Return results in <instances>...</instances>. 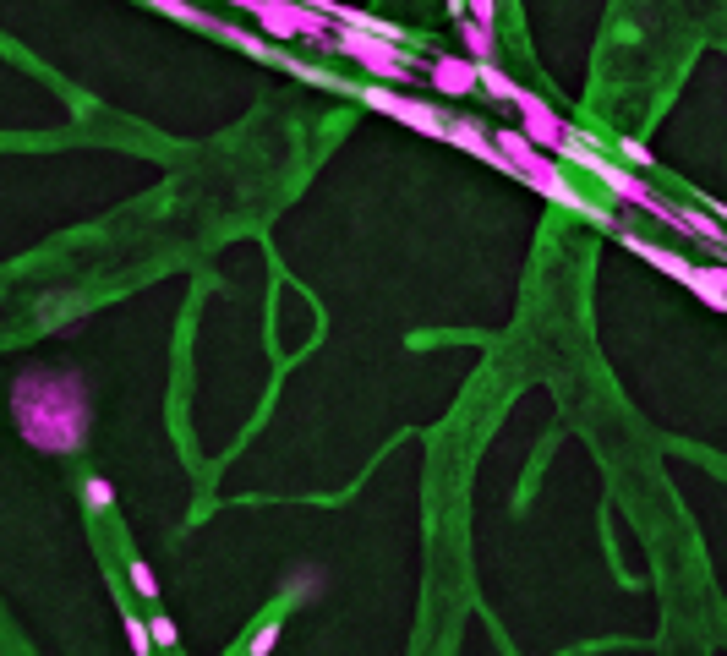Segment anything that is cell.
I'll list each match as a JSON object with an SVG mask.
<instances>
[{"mask_svg":"<svg viewBox=\"0 0 727 656\" xmlns=\"http://www.w3.org/2000/svg\"><path fill=\"white\" fill-rule=\"evenodd\" d=\"M279 646V624H263V629H252V640H246V656H268Z\"/></svg>","mask_w":727,"mask_h":656,"instance_id":"cell-18","label":"cell"},{"mask_svg":"<svg viewBox=\"0 0 727 656\" xmlns=\"http://www.w3.org/2000/svg\"><path fill=\"white\" fill-rule=\"evenodd\" d=\"M361 104H372L378 115H389V121L410 126V132L432 137V143H449V121H443V115L432 110L427 99H410L405 88H383V82H367V88H361Z\"/></svg>","mask_w":727,"mask_h":656,"instance_id":"cell-7","label":"cell"},{"mask_svg":"<svg viewBox=\"0 0 727 656\" xmlns=\"http://www.w3.org/2000/svg\"><path fill=\"white\" fill-rule=\"evenodd\" d=\"M574 164H585V170L596 175V181L607 186V192L618 197V203H629V208H640V214H651V219H662V225H673L678 230V203H667V197H656V186L646 181L640 170H629V164H613V159H602V154H591V143H574Z\"/></svg>","mask_w":727,"mask_h":656,"instance_id":"cell-3","label":"cell"},{"mask_svg":"<svg viewBox=\"0 0 727 656\" xmlns=\"http://www.w3.org/2000/svg\"><path fill=\"white\" fill-rule=\"evenodd\" d=\"M449 143H454V148H465V154H471V159H482V164H492V170H503V175H509V159H503L498 148H492V137H487L482 126L471 121V115H460V121H449Z\"/></svg>","mask_w":727,"mask_h":656,"instance_id":"cell-9","label":"cell"},{"mask_svg":"<svg viewBox=\"0 0 727 656\" xmlns=\"http://www.w3.org/2000/svg\"><path fill=\"white\" fill-rule=\"evenodd\" d=\"M154 11H164V17H175V22H186V28H219L208 11H197L192 0H148Z\"/></svg>","mask_w":727,"mask_h":656,"instance_id":"cell-13","label":"cell"},{"mask_svg":"<svg viewBox=\"0 0 727 656\" xmlns=\"http://www.w3.org/2000/svg\"><path fill=\"white\" fill-rule=\"evenodd\" d=\"M618 154H624L629 170H651V154H646V143H640V137H624V143H618Z\"/></svg>","mask_w":727,"mask_h":656,"instance_id":"cell-19","label":"cell"},{"mask_svg":"<svg viewBox=\"0 0 727 656\" xmlns=\"http://www.w3.org/2000/svg\"><path fill=\"white\" fill-rule=\"evenodd\" d=\"M11 421H17L28 449L50 454V460H66L93 432V394L77 372L28 367L11 378Z\"/></svg>","mask_w":727,"mask_h":656,"instance_id":"cell-1","label":"cell"},{"mask_svg":"<svg viewBox=\"0 0 727 656\" xmlns=\"http://www.w3.org/2000/svg\"><path fill=\"white\" fill-rule=\"evenodd\" d=\"M328 44H334L345 61H356L372 82H383V88H410V82H416V61L405 55V44H389V39H378V33H356V28H334Z\"/></svg>","mask_w":727,"mask_h":656,"instance_id":"cell-4","label":"cell"},{"mask_svg":"<svg viewBox=\"0 0 727 656\" xmlns=\"http://www.w3.org/2000/svg\"><path fill=\"white\" fill-rule=\"evenodd\" d=\"M460 44L476 66H487L492 55H498V33H492L487 22H471V17H460Z\"/></svg>","mask_w":727,"mask_h":656,"instance_id":"cell-11","label":"cell"},{"mask_svg":"<svg viewBox=\"0 0 727 656\" xmlns=\"http://www.w3.org/2000/svg\"><path fill=\"white\" fill-rule=\"evenodd\" d=\"M427 82H432V93H438V99H471V93L482 88L471 55H438V61L427 66Z\"/></svg>","mask_w":727,"mask_h":656,"instance_id":"cell-8","label":"cell"},{"mask_svg":"<svg viewBox=\"0 0 727 656\" xmlns=\"http://www.w3.org/2000/svg\"><path fill=\"white\" fill-rule=\"evenodd\" d=\"M225 6H241V11H257V0H225Z\"/></svg>","mask_w":727,"mask_h":656,"instance_id":"cell-22","label":"cell"},{"mask_svg":"<svg viewBox=\"0 0 727 656\" xmlns=\"http://www.w3.org/2000/svg\"><path fill=\"white\" fill-rule=\"evenodd\" d=\"M706 208H711V214H717L722 225H727V203H711V197H706Z\"/></svg>","mask_w":727,"mask_h":656,"instance_id":"cell-21","label":"cell"},{"mask_svg":"<svg viewBox=\"0 0 727 656\" xmlns=\"http://www.w3.org/2000/svg\"><path fill=\"white\" fill-rule=\"evenodd\" d=\"M476 77H482V93H487V99H520V82H514L509 72H503V66L498 61H487V66H476Z\"/></svg>","mask_w":727,"mask_h":656,"instance_id":"cell-12","label":"cell"},{"mask_svg":"<svg viewBox=\"0 0 727 656\" xmlns=\"http://www.w3.org/2000/svg\"><path fill=\"white\" fill-rule=\"evenodd\" d=\"M492 137V148H498L503 159H509V175L520 186H531L536 197H547V203H558V208H574V214H585V197L569 186V175H564V164L558 159H547L542 148L531 143V137L520 132V126H498V132H487Z\"/></svg>","mask_w":727,"mask_h":656,"instance_id":"cell-2","label":"cell"},{"mask_svg":"<svg viewBox=\"0 0 727 656\" xmlns=\"http://www.w3.org/2000/svg\"><path fill=\"white\" fill-rule=\"evenodd\" d=\"M148 635H154V651H175V646H181V624H175L170 613H159V607L148 613Z\"/></svg>","mask_w":727,"mask_h":656,"instance_id":"cell-14","label":"cell"},{"mask_svg":"<svg viewBox=\"0 0 727 656\" xmlns=\"http://www.w3.org/2000/svg\"><path fill=\"white\" fill-rule=\"evenodd\" d=\"M126 580H132V596H143V602H159V574L143 564V558H132L126 564Z\"/></svg>","mask_w":727,"mask_h":656,"instance_id":"cell-15","label":"cell"},{"mask_svg":"<svg viewBox=\"0 0 727 656\" xmlns=\"http://www.w3.org/2000/svg\"><path fill=\"white\" fill-rule=\"evenodd\" d=\"M722 274H727V263H722Z\"/></svg>","mask_w":727,"mask_h":656,"instance_id":"cell-23","label":"cell"},{"mask_svg":"<svg viewBox=\"0 0 727 656\" xmlns=\"http://www.w3.org/2000/svg\"><path fill=\"white\" fill-rule=\"evenodd\" d=\"M465 17L487 22V28H492V17H498V0H465Z\"/></svg>","mask_w":727,"mask_h":656,"instance_id":"cell-20","label":"cell"},{"mask_svg":"<svg viewBox=\"0 0 727 656\" xmlns=\"http://www.w3.org/2000/svg\"><path fill=\"white\" fill-rule=\"evenodd\" d=\"M257 33H263L268 44H290V39H307V44H328L334 39V28H328L323 11H307L296 6V0H257Z\"/></svg>","mask_w":727,"mask_h":656,"instance_id":"cell-5","label":"cell"},{"mask_svg":"<svg viewBox=\"0 0 727 656\" xmlns=\"http://www.w3.org/2000/svg\"><path fill=\"white\" fill-rule=\"evenodd\" d=\"M214 33H219V39H230V44H236V50L257 55V61H268V66H285V61H279V55H274V44L263 39V33H252V28H236V22H219ZM285 72H290V66H285Z\"/></svg>","mask_w":727,"mask_h":656,"instance_id":"cell-10","label":"cell"},{"mask_svg":"<svg viewBox=\"0 0 727 656\" xmlns=\"http://www.w3.org/2000/svg\"><path fill=\"white\" fill-rule=\"evenodd\" d=\"M514 104H520V132L531 137L547 159L564 164L574 154V143H580V132L564 121V110H553V104H547L542 93H531V88H520V99H514Z\"/></svg>","mask_w":727,"mask_h":656,"instance_id":"cell-6","label":"cell"},{"mask_svg":"<svg viewBox=\"0 0 727 656\" xmlns=\"http://www.w3.org/2000/svg\"><path fill=\"white\" fill-rule=\"evenodd\" d=\"M126 646H132V656H154V635H148V618H132V613H126Z\"/></svg>","mask_w":727,"mask_h":656,"instance_id":"cell-17","label":"cell"},{"mask_svg":"<svg viewBox=\"0 0 727 656\" xmlns=\"http://www.w3.org/2000/svg\"><path fill=\"white\" fill-rule=\"evenodd\" d=\"M82 498H88L93 514H110L115 509V487L104 482V476H88V482H82Z\"/></svg>","mask_w":727,"mask_h":656,"instance_id":"cell-16","label":"cell"}]
</instances>
